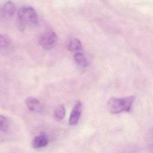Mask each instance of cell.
<instances>
[{
    "label": "cell",
    "instance_id": "277c9868",
    "mask_svg": "<svg viewBox=\"0 0 153 153\" xmlns=\"http://www.w3.org/2000/svg\"><path fill=\"white\" fill-rule=\"evenodd\" d=\"M83 110V104L80 100L76 101L69 120V124L70 126H75L79 122Z\"/></svg>",
    "mask_w": 153,
    "mask_h": 153
},
{
    "label": "cell",
    "instance_id": "30bf717a",
    "mask_svg": "<svg viewBox=\"0 0 153 153\" xmlns=\"http://www.w3.org/2000/svg\"><path fill=\"white\" fill-rule=\"evenodd\" d=\"M75 61L80 66L86 67L88 65V62L84 56L80 53H76L74 55Z\"/></svg>",
    "mask_w": 153,
    "mask_h": 153
},
{
    "label": "cell",
    "instance_id": "9c48e42d",
    "mask_svg": "<svg viewBox=\"0 0 153 153\" xmlns=\"http://www.w3.org/2000/svg\"><path fill=\"white\" fill-rule=\"evenodd\" d=\"M4 13L9 16H13L15 13L16 6L15 4L11 1H8L4 6Z\"/></svg>",
    "mask_w": 153,
    "mask_h": 153
},
{
    "label": "cell",
    "instance_id": "8992f818",
    "mask_svg": "<svg viewBox=\"0 0 153 153\" xmlns=\"http://www.w3.org/2000/svg\"><path fill=\"white\" fill-rule=\"evenodd\" d=\"M48 143V138L46 134L42 133L33 139L32 146L35 149L43 148L47 146Z\"/></svg>",
    "mask_w": 153,
    "mask_h": 153
},
{
    "label": "cell",
    "instance_id": "7a4b0ae2",
    "mask_svg": "<svg viewBox=\"0 0 153 153\" xmlns=\"http://www.w3.org/2000/svg\"><path fill=\"white\" fill-rule=\"evenodd\" d=\"M18 17L24 23L32 25H37L39 19L37 14L31 6H25L20 8L18 11Z\"/></svg>",
    "mask_w": 153,
    "mask_h": 153
},
{
    "label": "cell",
    "instance_id": "7c38bea8",
    "mask_svg": "<svg viewBox=\"0 0 153 153\" xmlns=\"http://www.w3.org/2000/svg\"><path fill=\"white\" fill-rule=\"evenodd\" d=\"M10 45V40L4 35L0 33V48H5Z\"/></svg>",
    "mask_w": 153,
    "mask_h": 153
},
{
    "label": "cell",
    "instance_id": "6da1fadb",
    "mask_svg": "<svg viewBox=\"0 0 153 153\" xmlns=\"http://www.w3.org/2000/svg\"><path fill=\"white\" fill-rule=\"evenodd\" d=\"M135 99L134 96L124 98H111L107 104L108 111L111 114H117L122 112H129Z\"/></svg>",
    "mask_w": 153,
    "mask_h": 153
},
{
    "label": "cell",
    "instance_id": "3957f363",
    "mask_svg": "<svg viewBox=\"0 0 153 153\" xmlns=\"http://www.w3.org/2000/svg\"><path fill=\"white\" fill-rule=\"evenodd\" d=\"M58 40V37L56 33L52 30H48L40 37L39 45L45 50H51L56 45Z\"/></svg>",
    "mask_w": 153,
    "mask_h": 153
},
{
    "label": "cell",
    "instance_id": "ba28073f",
    "mask_svg": "<svg viewBox=\"0 0 153 153\" xmlns=\"http://www.w3.org/2000/svg\"><path fill=\"white\" fill-rule=\"evenodd\" d=\"M65 115V107L62 104L57 106L53 111V117L56 120H61L64 118Z\"/></svg>",
    "mask_w": 153,
    "mask_h": 153
},
{
    "label": "cell",
    "instance_id": "8fae6325",
    "mask_svg": "<svg viewBox=\"0 0 153 153\" xmlns=\"http://www.w3.org/2000/svg\"><path fill=\"white\" fill-rule=\"evenodd\" d=\"M9 129V123L7 119L0 115V131L2 132H6Z\"/></svg>",
    "mask_w": 153,
    "mask_h": 153
},
{
    "label": "cell",
    "instance_id": "5b68a950",
    "mask_svg": "<svg viewBox=\"0 0 153 153\" xmlns=\"http://www.w3.org/2000/svg\"><path fill=\"white\" fill-rule=\"evenodd\" d=\"M25 103L30 111L40 112L43 110V107L39 101L34 97H27L25 100Z\"/></svg>",
    "mask_w": 153,
    "mask_h": 153
},
{
    "label": "cell",
    "instance_id": "52a82bcc",
    "mask_svg": "<svg viewBox=\"0 0 153 153\" xmlns=\"http://www.w3.org/2000/svg\"><path fill=\"white\" fill-rule=\"evenodd\" d=\"M68 49L71 52H77L82 49V45L78 39L73 38L70 40L67 45Z\"/></svg>",
    "mask_w": 153,
    "mask_h": 153
},
{
    "label": "cell",
    "instance_id": "4fadbf2b",
    "mask_svg": "<svg viewBox=\"0 0 153 153\" xmlns=\"http://www.w3.org/2000/svg\"><path fill=\"white\" fill-rule=\"evenodd\" d=\"M147 142L149 147L153 152V127L150 129L147 134Z\"/></svg>",
    "mask_w": 153,
    "mask_h": 153
}]
</instances>
